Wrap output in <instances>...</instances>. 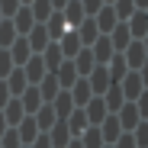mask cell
<instances>
[{"mask_svg":"<svg viewBox=\"0 0 148 148\" xmlns=\"http://www.w3.org/2000/svg\"><path fill=\"white\" fill-rule=\"evenodd\" d=\"M77 142H81V148H103V135H100V129H97V126L84 129V132L77 135Z\"/></svg>","mask_w":148,"mask_h":148,"instance_id":"cell-31","label":"cell"},{"mask_svg":"<svg viewBox=\"0 0 148 148\" xmlns=\"http://www.w3.org/2000/svg\"><path fill=\"white\" fill-rule=\"evenodd\" d=\"M23 148H29V145H23Z\"/></svg>","mask_w":148,"mask_h":148,"instance_id":"cell-49","label":"cell"},{"mask_svg":"<svg viewBox=\"0 0 148 148\" xmlns=\"http://www.w3.org/2000/svg\"><path fill=\"white\" fill-rule=\"evenodd\" d=\"M23 74H26V84H29V87H36V84H39V81L45 77V74H48V71H45L42 58H39V55H32V58H29L26 64H23Z\"/></svg>","mask_w":148,"mask_h":148,"instance_id":"cell-9","label":"cell"},{"mask_svg":"<svg viewBox=\"0 0 148 148\" xmlns=\"http://www.w3.org/2000/svg\"><path fill=\"white\" fill-rule=\"evenodd\" d=\"M116 119H119V129H122V132H132V129L138 126V122H142L145 116L138 113L135 100H126V103H122V106L116 110Z\"/></svg>","mask_w":148,"mask_h":148,"instance_id":"cell-3","label":"cell"},{"mask_svg":"<svg viewBox=\"0 0 148 148\" xmlns=\"http://www.w3.org/2000/svg\"><path fill=\"white\" fill-rule=\"evenodd\" d=\"M32 119H36V126H39V132H48V129H52L55 126V110H52V103H42L36 113H32Z\"/></svg>","mask_w":148,"mask_h":148,"instance_id":"cell-23","label":"cell"},{"mask_svg":"<svg viewBox=\"0 0 148 148\" xmlns=\"http://www.w3.org/2000/svg\"><path fill=\"white\" fill-rule=\"evenodd\" d=\"M16 10H19V0H0V16L3 19H10Z\"/></svg>","mask_w":148,"mask_h":148,"instance_id":"cell-36","label":"cell"},{"mask_svg":"<svg viewBox=\"0 0 148 148\" xmlns=\"http://www.w3.org/2000/svg\"><path fill=\"white\" fill-rule=\"evenodd\" d=\"M7 129H10V126H7V119H3V113H0V135H3Z\"/></svg>","mask_w":148,"mask_h":148,"instance_id":"cell-44","label":"cell"},{"mask_svg":"<svg viewBox=\"0 0 148 148\" xmlns=\"http://www.w3.org/2000/svg\"><path fill=\"white\" fill-rule=\"evenodd\" d=\"M39 58H42V64H45V71H48V74H55V71H58V64L64 61L61 48H58L55 42H48V45L42 48V55H39Z\"/></svg>","mask_w":148,"mask_h":148,"instance_id":"cell-10","label":"cell"},{"mask_svg":"<svg viewBox=\"0 0 148 148\" xmlns=\"http://www.w3.org/2000/svg\"><path fill=\"white\" fill-rule=\"evenodd\" d=\"M48 3H52V10H61V7L68 3V0H48Z\"/></svg>","mask_w":148,"mask_h":148,"instance_id":"cell-42","label":"cell"},{"mask_svg":"<svg viewBox=\"0 0 148 148\" xmlns=\"http://www.w3.org/2000/svg\"><path fill=\"white\" fill-rule=\"evenodd\" d=\"M29 13H32L36 23H45L55 10H52V3H48V0H32V3H29Z\"/></svg>","mask_w":148,"mask_h":148,"instance_id":"cell-32","label":"cell"},{"mask_svg":"<svg viewBox=\"0 0 148 148\" xmlns=\"http://www.w3.org/2000/svg\"><path fill=\"white\" fill-rule=\"evenodd\" d=\"M97 129H100V135H103V145H113L119 135H122V129H119V119H116V113H110L103 122H100V126H97Z\"/></svg>","mask_w":148,"mask_h":148,"instance_id":"cell-11","label":"cell"},{"mask_svg":"<svg viewBox=\"0 0 148 148\" xmlns=\"http://www.w3.org/2000/svg\"><path fill=\"white\" fill-rule=\"evenodd\" d=\"M126 26H129V36L132 39H148V10H135L126 19Z\"/></svg>","mask_w":148,"mask_h":148,"instance_id":"cell-7","label":"cell"},{"mask_svg":"<svg viewBox=\"0 0 148 148\" xmlns=\"http://www.w3.org/2000/svg\"><path fill=\"white\" fill-rule=\"evenodd\" d=\"M119 55H122V61H126L129 71H145V64H148V42L145 39H132Z\"/></svg>","mask_w":148,"mask_h":148,"instance_id":"cell-1","label":"cell"},{"mask_svg":"<svg viewBox=\"0 0 148 148\" xmlns=\"http://www.w3.org/2000/svg\"><path fill=\"white\" fill-rule=\"evenodd\" d=\"M103 103H106V113H116L122 103H126V100H122V90H119V84H110V87L103 90Z\"/></svg>","mask_w":148,"mask_h":148,"instance_id":"cell-30","label":"cell"},{"mask_svg":"<svg viewBox=\"0 0 148 148\" xmlns=\"http://www.w3.org/2000/svg\"><path fill=\"white\" fill-rule=\"evenodd\" d=\"M3 84H7V90H10V97H19L23 90H26L29 84H26V74H23V68H13L7 77H3Z\"/></svg>","mask_w":148,"mask_h":148,"instance_id":"cell-25","label":"cell"},{"mask_svg":"<svg viewBox=\"0 0 148 148\" xmlns=\"http://www.w3.org/2000/svg\"><path fill=\"white\" fill-rule=\"evenodd\" d=\"M29 3H32V0H19V7H29Z\"/></svg>","mask_w":148,"mask_h":148,"instance_id":"cell-46","label":"cell"},{"mask_svg":"<svg viewBox=\"0 0 148 148\" xmlns=\"http://www.w3.org/2000/svg\"><path fill=\"white\" fill-rule=\"evenodd\" d=\"M10 71H13V61H10V55H7V48H0V81H3Z\"/></svg>","mask_w":148,"mask_h":148,"instance_id":"cell-37","label":"cell"},{"mask_svg":"<svg viewBox=\"0 0 148 148\" xmlns=\"http://www.w3.org/2000/svg\"><path fill=\"white\" fill-rule=\"evenodd\" d=\"M113 148H135V138H132V132H122V135L113 142Z\"/></svg>","mask_w":148,"mask_h":148,"instance_id":"cell-39","label":"cell"},{"mask_svg":"<svg viewBox=\"0 0 148 148\" xmlns=\"http://www.w3.org/2000/svg\"><path fill=\"white\" fill-rule=\"evenodd\" d=\"M93 23H97V32H100V36H110V29L116 26V13H113V7H100V10H97V16H93Z\"/></svg>","mask_w":148,"mask_h":148,"instance_id":"cell-17","label":"cell"},{"mask_svg":"<svg viewBox=\"0 0 148 148\" xmlns=\"http://www.w3.org/2000/svg\"><path fill=\"white\" fill-rule=\"evenodd\" d=\"M103 3H106V7H110V3H113V0H103Z\"/></svg>","mask_w":148,"mask_h":148,"instance_id":"cell-47","label":"cell"},{"mask_svg":"<svg viewBox=\"0 0 148 148\" xmlns=\"http://www.w3.org/2000/svg\"><path fill=\"white\" fill-rule=\"evenodd\" d=\"M135 3V10H148V0H132Z\"/></svg>","mask_w":148,"mask_h":148,"instance_id":"cell-43","label":"cell"},{"mask_svg":"<svg viewBox=\"0 0 148 148\" xmlns=\"http://www.w3.org/2000/svg\"><path fill=\"white\" fill-rule=\"evenodd\" d=\"M110 7H113V13H116V19H119V23H126V19L135 13V3H132V0H113Z\"/></svg>","mask_w":148,"mask_h":148,"instance_id":"cell-33","label":"cell"},{"mask_svg":"<svg viewBox=\"0 0 148 148\" xmlns=\"http://www.w3.org/2000/svg\"><path fill=\"white\" fill-rule=\"evenodd\" d=\"M10 100H13V97H10V90H7V84L0 81V110H3V106H7Z\"/></svg>","mask_w":148,"mask_h":148,"instance_id":"cell-41","label":"cell"},{"mask_svg":"<svg viewBox=\"0 0 148 148\" xmlns=\"http://www.w3.org/2000/svg\"><path fill=\"white\" fill-rule=\"evenodd\" d=\"M119 90H122V100H138V97L148 90V77L145 71H126L119 81Z\"/></svg>","mask_w":148,"mask_h":148,"instance_id":"cell-2","label":"cell"},{"mask_svg":"<svg viewBox=\"0 0 148 148\" xmlns=\"http://www.w3.org/2000/svg\"><path fill=\"white\" fill-rule=\"evenodd\" d=\"M29 148H52V142H48V135H45V132H39V135L32 138V145H29Z\"/></svg>","mask_w":148,"mask_h":148,"instance_id":"cell-40","label":"cell"},{"mask_svg":"<svg viewBox=\"0 0 148 148\" xmlns=\"http://www.w3.org/2000/svg\"><path fill=\"white\" fill-rule=\"evenodd\" d=\"M0 19H3V16H0Z\"/></svg>","mask_w":148,"mask_h":148,"instance_id":"cell-50","label":"cell"},{"mask_svg":"<svg viewBox=\"0 0 148 148\" xmlns=\"http://www.w3.org/2000/svg\"><path fill=\"white\" fill-rule=\"evenodd\" d=\"M42 26H45V32H48V39H52V42H58V39L68 32V23H64V16H61L58 10H55L52 16H48V19L42 23Z\"/></svg>","mask_w":148,"mask_h":148,"instance_id":"cell-15","label":"cell"},{"mask_svg":"<svg viewBox=\"0 0 148 148\" xmlns=\"http://www.w3.org/2000/svg\"><path fill=\"white\" fill-rule=\"evenodd\" d=\"M16 39V29H13V23L10 19H0V48H10Z\"/></svg>","mask_w":148,"mask_h":148,"instance_id":"cell-34","label":"cell"},{"mask_svg":"<svg viewBox=\"0 0 148 148\" xmlns=\"http://www.w3.org/2000/svg\"><path fill=\"white\" fill-rule=\"evenodd\" d=\"M68 93H71V103H74V106H77V110H81V106H84V103H87V100H90V97H93V93H90V87H87V81H84V77H77V81H74V84H71V87H68Z\"/></svg>","mask_w":148,"mask_h":148,"instance_id":"cell-22","label":"cell"},{"mask_svg":"<svg viewBox=\"0 0 148 148\" xmlns=\"http://www.w3.org/2000/svg\"><path fill=\"white\" fill-rule=\"evenodd\" d=\"M110 45H113V52H122V48H126L129 42H132V36H129V26H126V23H116V26L110 29Z\"/></svg>","mask_w":148,"mask_h":148,"instance_id":"cell-16","label":"cell"},{"mask_svg":"<svg viewBox=\"0 0 148 148\" xmlns=\"http://www.w3.org/2000/svg\"><path fill=\"white\" fill-rule=\"evenodd\" d=\"M16 100L23 103V110H26V116H32L39 106H42V97H39V90L36 87H26V90H23L19 97H16Z\"/></svg>","mask_w":148,"mask_h":148,"instance_id":"cell-27","label":"cell"},{"mask_svg":"<svg viewBox=\"0 0 148 148\" xmlns=\"http://www.w3.org/2000/svg\"><path fill=\"white\" fill-rule=\"evenodd\" d=\"M81 110H84V116H87V126H100V122L110 116V113H106V103H103V97H90Z\"/></svg>","mask_w":148,"mask_h":148,"instance_id":"cell-5","label":"cell"},{"mask_svg":"<svg viewBox=\"0 0 148 148\" xmlns=\"http://www.w3.org/2000/svg\"><path fill=\"white\" fill-rule=\"evenodd\" d=\"M55 81H58V87H61V90H68L74 81H77V71H74V64H71V61H61V64H58Z\"/></svg>","mask_w":148,"mask_h":148,"instance_id":"cell-28","label":"cell"},{"mask_svg":"<svg viewBox=\"0 0 148 148\" xmlns=\"http://www.w3.org/2000/svg\"><path fill=\"white\" fill-rule=\"evenodd\" d=\"M84 81H87V87H90V93H93V97H103V90L113 84V81H110V71H106V64H97V68L87 74Z\"/></svg>","mask_w":148,"mask_h":148,"instance_id":"cell-4","label":"cell"},{"mask_svg":"<svg viewBox=\"0 0 148 148\" xmlns=\"http://www.w3.org/2000/svg\"><path fill=\"white\" fill-rule=\"evenodd\" d=\"M90 55H93V61H97V64H106L116 52H113V45H110V39H106V36H97V42L90 45Z\"/></svg>","mask_w":148,"mask_h":148,"instance_id":"cell-13","label":"cell"},{"mask_svg":"<svg viewBox=\"0 0 148 148\" xmlns=\"http://www.w3.org/2000/svg\"><path fill=\"white\" fill-rule=\"evenodd\" d=\"M0 148H23V145H19V135H16V129H7L3 135H0Z\"/></svg>","mask_w":148,"mask_h":148,"instance_id":"cell-35","label":"cell"},{"mask_svg":"<svg viewBox=\"0 0 148 148\" xmlns=\"http://www.w3.org/2000/svg\"><path fill=\"white\" fill-rule=\"evenodd\" d=\"M61 16H64V23H68V29H74V26H77V23L81 19H87L84 16V7H81V0H68V3L58 10Z\"/></svg>","mask_w":148,"mask_h":148,"instance_id":"cell-14","label":"cell"},{"mask_svg":"<svg viewBox=\"0 0 148 148\" xmlns=\"http://www.w3.org/2000/svg\"><path fill=\"white\" fill-rule=\"evenodd\" d=\"M36 90H39V97H42V103H52L61 87H58V81H55V74H45V77L36 84Z\"/></svg>","mask_w":148,"mask_h":148,"instance_id":"cell-20","label":"cell"},{"mask_svg":"<svg viewBox=\"0 0 148 148\" xmlns=\"http://www.w3.org/2000/svg\"><path fill=\"white\" fill-rule=\"evenodd\" d=\"M64 148H81V142H77V138H71V142H68Z\"/></svg>","mask_w":148,"mask_h":148,"instance_id":"cell-45","label":"cell"},{"mask_svg":"<svg viewBox=\"0 0 148 148\" xmlns=\"http://www.w3.org/2000/svg\"><path fill=\"white\" fill-rule=\"evenodd\" d=\"M71 64H74V71H77V77H87V74L97 68V61H93V55H90V48H81V52L71 58Z\"/></svg>","mask_w":148,"mask_h":148,"instance_id":"cell-19","label":"cell"},{"mask_svg":"<svg viewBox=\"0 0 148 148\" xmlns=\"http://www.w3.org/2000/svg\"><path fill=\"white\" fill-rule=\"evenodd\" d=\"M16 135H19V145H32V138L39 135L36 119H32V116H23V119H19V126H16Z\"/></svg>","mask_w":148,"mask_h":148,"instance_id":"cell-24","label":"cell"},{"mask_svg":"<svg viewBox=\"0 0 148 148\" xmlns=\"http://www.w3.org/2000/svg\"><path fill=\"white\" fill-rule=\"evenodd\" d=\"M81 7H84V16H97V10L106 7L103 0H81Z\"/></svg>","mask_w":148,"mask_h":148,"instance_id":"cell-38","label":"cell"},{"mask_svg":"<svg viewBox=\"0 0 148 148\" xmlns=\"http://www.w3.org/2000/svg\"><path fill=\"white\" fill-rule=\"evenodd\" d=\"M45 135H48V142H52V148H64V145L71 142V132H68V126H64V122H55V126L48 129Z\"/></svg>","mask_w":148,"mask_h":148,"instance_id":"cell-29","label":"cell"},{"mask_svg":"<svg viewBox=\"0 0 148 148\" xmlns=\"http://www.w3.org/2000/svg\"><path fill=\"white\" fill-rule=\"evenodd\" d=\"M55 45L61 48V55H64V61H71V58H74V55H77L81 48H84V45L77 42V36H74V29H68V32H64V36H61V39L55 42Z\"/></svg>","mask_w":148,"mask_h":148,"instance_id":"cell-18","label":"cell"},{"mask_svg":"<svg viewBox=\"0 0 148 148\" xmlns=\"http://www.w3.org/2000/svg\"><path fill=\"white\" fill-rule=\"evenodd\" d=\"M52 110H55V119H58V122H64V119L71 116L74 103H71V93H68V90H58V97L52 100Z\"/></svg>","mask_w":148,"mask_h":148,"instance_id":"cell-21","label":"cell"},{"mask_svg":"<svg viewBox=\"0 0 148 148\" xmlns=\"http://www.w3.org/2000/svg\"><path fill=\"white\" fill-rule=\"evenodd\" d=\"M103 148H113V145H103Z\"/></svg>","mask_w":148,"mask_h":148,"instance_id":"cell-48","label":"cell"},{"mask_svg":"<svg viewBox=\"0 0 148 148\" xmlns=\"http://www.w3.org/2000/svg\"><path fill=\"white\" fill-rule=\"evenodd\" d=\"M0 113H3V119H7V126H10V129H16V126H19V119L26 116V110H23V103L16 100V97H13V100H10L3 110H0Z\"/></svg>","mask_w":148,"mask_h":148,"instance_id":"cell-26","label":"cell"},{"mask_svg":"<svg viewBox=\"0 0 148 148\" xmlns=\"http://www.w3.org/2000/svg\"><path fill=\"white\" fill-rule=\"evenodd\" d=\"M26 42H29V52H32V55H42V48L52 42V39H48V32H45L42 23H36V26L26 32Z\"/></svg>","mask_w":148,"mask_h":148,"instance_id":"cell-8","label":"cell"},{"mask_svg":"<svg viewBox=\"0 0 148 148\" xmlns=\"http://www.w3.org/2000/svg\"><path fill=\"white\" fill-rule=\"evenodd\" d=\"M7 55H10V61H13V68H23L29 58H32V52H29V42H26V36H16L13 39V45L7 48Z\"/></svg>","mask_w":148,"mask_h":148,"instance_id":"cell-6","label":"cell"},{"mask_svg":"<svg viewBox=\"0 0 148 148\" xmlns=\"http://www.w3.org/2000/svg\"><path fill=\"white\" fill-rule=\"evenodd\" d=\"M10 23H13V29H16V36H26L32 26H36V19H32V13H29V7H19L13 16H10Z\"/></svg>","mask_w":148,"mask_h":148,"instance_id":"cell-12","label":"cell"}]
</instances>
